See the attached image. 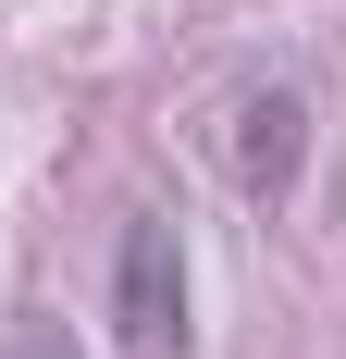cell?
Here are the masks:
<instances>
[{
  "label": "cell",
  "mask_w": 346,
  "mask_h": 359,
  "mask_svg": "<svg viewBox=\"0 0 346 359\" xmlns=\"http://www.w3.org/2000/svg\"><path fill=\"white\" fill-rule=\"evenodd\" d=\"M111 334H124V359H173V347H186V236H173L161 211L124 223V260H111Z\"/></svg>",
  "instance_id": "cell-1"
},
{
  "label": "cell",
  "mask_w": 346,
  "mask_h": 359,
  "mask_svg": "<svg viewBox=\"0 0 346 359\" xmlns=\"http://www.w3.org/2000/svg\"><path fill=\"white\" fill-rule=\"evenodd\" d=\"M297 161H310V100L297 87H247L235 100V186L247 198H284Z\"/></svg>",
  "instance_id": "cell-2"
},
{
  "label": "cell",
  "mask_w": 346,
  "mask_h": 359,
  "mask_svg": "<svg viewBox=\"0 0 346 359\" xmlns=\"http://www.w3.org/2000/svg\"><path fill=\"white\" fill-rule=\"evenodd\" d=\"M0 359H74V347H62V334H50V323H25V334H13V347H0Z\"/></svg>",
  "instance_id": "cell-3"
}]
</instances>
